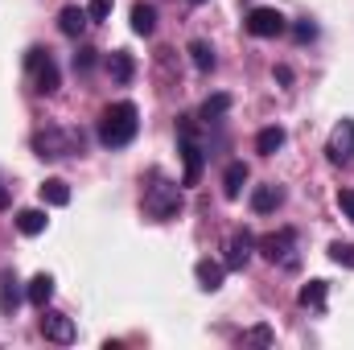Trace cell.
<instances>
[{"instance_id": "obj_1", "label": "cell", "mask_w": 354, "mask_h": 350, "mask_svg": "<svg viewBox=\"0 0 354 350\" xmlns=\"http://www.w3.org/2000/svg\"><path fill=\"white\" fill-rule=\"evenodd\" d=\"M99 145L103 149H124V145H132L136 140V132H140V111H136V103L132 99H120V103H107L103 111H99Z\"/></svg>"}, {"instance_id": "obj_2", "label": "cell", "mask_w": 354, "mask_h": 350, "mask_svg": "<svg viewBox=\"0 0 354 350\" xmlns=\"http://www.w3.org/2000/svg\"><path fill=\"white\" fill-rule=\"evenodd\" d=\"M33 153H37L41 161H62V157H83V132H75V128H58V124H50V128H41V132H33Z\"/></svg>"}, {"instance_id": "obj_3", "label": "cell", "mask_w": 354, "mask_h": 350, "mask_svg": "<svg viewBox=\"0 0 354 350\" xmlns=\"http://www.w3.org/2000/svg\"><path fill=\"white\" fill-rule=\"evenodd\" d=\"M177 149H181V161H185L181 185H198V177L206 169V149H202V140H198L194 116H177Z\"/></svg>"}, {"instance_id": "obj_4", "label": "cell", "mask_w": 354, "mask_h": 350, "mask_svg": "<svg viewBox=\"0 0 354 350\" xmlns=\"http://www.w3.org/2000/svg\"><path fill=\"white\" fill-rule=\"evenodd\" d=\"M181 185H174V181H165V177L153 174V185L145 190V214L149 219H157V223H169V219H177L181 214Z\"/></svg>"}, {"instance_id": "obj_5", "label": "cell", "mask_w": 354, "mask_h": 350, "mask_svg": "<svg viewBox=\"0 0 354 350\" xmlns=\"http://www.w3.org/2000/svg\"><path fill=\"white\" fill-rule=\"evenodd\" d=\"M256 248H260V256H264L268 264L297 268V231H292V227H280V231H272L264 239H256Z\"/></svg>"}, {"instance_id": "obj_6", "label": "cell", "mask_w": 354, "mask_h": 350, "mask_svg": "<svg viewBox=\"0 0 354 350\" xmlns=\"http://www.w3.org/2000/svg\"><path fill=\"white\" fill-rule=\"evenodd\" d=\"M326 157L334 165H351L354 161V120H338V128L326 140Z\"/></svg>"}, {"instance_id": "obj_7", "label": "cell", "mask_w": 354, "mask_h": 350, "mask_svg": "<svg viewBox=\"0 0 354 350\" xmlns=\"http://www.w3.org/2000/svg\"><path fill=\"white\" fill-rule=\"evenodd\" d=\"M243 25H248V33H252V37H280V33L288 29V21H284V17H280L276 8H268V4L252 8Z\"/></svg>"}, {"instance_id": "obj_8", "label": "cell", "mask_w": 354, "mask_h": 350, "mask_svg": "<svg viewBox=\"0 0 354 350\" xmlns=\"http://www.w3.org/2000/svg\"><path fill=\"white\" fill-rule=\"evenodd\" d=\"M41 334H46V342L71 347V342H75V322L62 317V313H46V309H41Z\"/></svg>"}, {"instance_id": "obj_9", "label": "cell", "mask_w": 354, "mask_h": 350, "mask_svg": "<svg viewBox=\"0 0 354 350\" xmlns=\"http://www.w3.org/2000/svg\"><path fill=\"white\" fill-rule=\"evenodd\" d=\"M252 252H256V239H252V231H239L231 243H227V272H243L248 260H252Z\"/></svg>"}, {"instance_id": "obj_10", "label": "cell", "mask_w": 354, "mask_h": 350, "mask_svg": "<svg viewBox=\"0 0 354 350\" xmlns=\"http://www.w3.org/2000/svg\"><path fill=\"white\" fill-rule=\"evenodd\" d=\"M25 301V288L12 272H0V317H17V305Z\"/></svg>"}, {"instance_id": "obj_11", "label": "cell", "mask_w": 354, "mask_h": 350, "mask_svg": "<svg viewBox=\"0 0 354 350\" xmlns=\"http://www.w3.org/2000/svg\"><path fill=\"white\" fill-rule=\"evenodd\" d=\"M194 280H198V288H206V293H218V288H223V280H227V264H218V260H198V264H194Z\"/></svg>"}, {"instance_id": "obj_12", "label": "cell", "mask_w": 354, "mask_h": 350, "mask_svg": "<svg viewBox=\"0 0 354 350\" xmlns=\"http://www.w3.org/2000/svg\"><path fill=\"white\" fill-rule=\"evenodd\" d=\"M107 75H111V83L128 87V83L136 79V58H132L128 50H111V54H107Z\"/></svg>"}, {"instance_id": "obj_13", "label": "cell", "mask_w": 354, "mask_h": 350, "mask_svg": "<svg viewBox=\"0 0 354 350\" xmlns=\"http://www.w3.org/2000/svg\"><path fill=\"white\" fill-rule=\"evenodd\" d=\"M280 206H284V190H280L276 181L252 190V210H256V214H272V210H280Z\"/></svg>"}, {"instance_id": "obj_14", "label": "cell", "mask_w": 354, "mask_h": 350, "mask_svg": "<svg viewBox=\"0 0 354 350\" xmlns=\"http://www.w3.org/2000/svg\"><path fill=\"white\" fill-rule=\"evenodd\" d=\"M50 297H54V276H50V272H37V276L25 284V301H29V305H37V309H46V305H50Z\"/></svg>"}, {"instance_id": "obj_15", "label": "cell", "mask_w": 354, "mask_h": 350, "mask_svg": "<svg viewBox=\"0 0 354 350\" xmlns=\"http://www.w3.org/2000/svg\"><path fill=\"white\" fill-rule=\"evenodd\" d=\"M284 140H288V132L280 124H268V128H260V136H256V153L260 157H276L284 149Z\"/></svg>"}, {"instance_id": "obj_16", "label": "cell", "mask_w": 354, "mask_h": 350, "mask_svg": "<svg viewBox=\"0 0 354 350\" xmlns=\"http://www.w3.org/2000/svg\"><path fill=\"white\" fill-rule=\"evenodd\" d=\"M87 21H91L87 8H79V4H66V8L58 12V29H62L66 37H79V33L87 29Z\"/></svg>"}, {"instance_id": "obj_17", "label": "cell", "mask_w": 354, "mask_h": 350, "mask_svg": "<svg viewBox=\"0 0 354 350\" xmlns=\"http://www.w3.org/2000/svg\"><path fill=\"white\" fill-rule=\"evenodd\" d=\"M248 177H252V169H248L243 161H231V165L223 169V194H227V198H239L243 185H248Z\"/></svg>"}, {"instance_id": "obj_18", "label": "cell", "mask_w": 354, "mask_h": 350, "mask_svg": "<svg viewBox=\"0 0 354 350\" xmlns=\"http://www.w3.org/2000/svg\"><path fill=\"white\" fill-rule=\"evenodd\" d=\"M37 194H41L46 206H66V202H71V185H66L62 177H46V181L37 185Z\"/></svg>"}, {"instance_id": "obj_19", "label": "cell", "mask_w": 354, "mask_h": 350, "mask_svg": "<svg viewBox=\"0 0 354 350\" xmlns=\"http://www.w3.org/2000/svg\"><path fill=\"white\" fill-rule=\"evenodd\" d=\"M326 297H330V284H326V280H309V284H301V293H297V301H301L305 309H326Z\"/></svg>"}, {"instance_id": "obj_20", "label": "cell", "mask_w": 354, "mask_h": 350, "mask_svg": "<svg viewBox=\"0 0 354 350\" xmlns=\"http://www.w3.org/2000/svg\"><path fill=\"white\" fill-rule=\"evenodd\" d=\"M227 111H231V95H227V91L206 95V103H202V120H206V124H218Z\"/></svg>"}, {"instance_id": "obj_21", "label": "cell", "mask_w": 354, "mask_h": 350, "mask_svg": "<svg viewBox=\"0 0 354 350\" xmlns=\"http://www.w3.org/2000/svg\"><path fill=\"white\" fill-rule=\"evenodd\" d=\"M33 75H37V91H41V95H54V91L62 87V75H58V62H54V58H46Z\"/></svg>"}, {"instance_id": "obj_22", "label": "cell", "mask_w": 354, "mask_h": 350, "mask_svg": "<svg viewBox=\"0 0 354 350\" xmlns=\"http://www.w3.org/2000/svg\"><path fill=\"white\" fill-rule=\"evenodd\" d=\"M189 62H194V71H202V75H210L218 58H214V50H210V42H202V37H198V42H189Z\"/></svg>"}, {"instance_id": "obj_23", "label": "cell", "mask_w": 354, "mask_h": 350, "mask_svg": "<svg viewBox=\"0 0 354 350\" xmlns=\"http://www.w3.org/2000/svg\"><path fill=\"white\" fill-rule=\"evenodd\" d=\"M46 223H50V219H46V210H37V206H29V210L17 214V231H21V235H41Z\"/></svg>"}, {"instance_id": "obj_24", "label": "cell", "mask_w": 354, "mask_h": 350, "mask_svg": "<svg viewBox=\"0 0 354 350\" xmlns=\"http://www.w3.org/2000/svg\"><path fill=\"white\" fill-rule=\"evenodd\" d=\"M153 29H157V8H153V4H136V8H132V33L149 37Z\"/></svg>"}, {"instance_id": "obj_25", "label": "cell", "mask_w": 354, "mask_h": 350, "mask_svg": "<svg viewBox=\"0 0 354 350\" xmlns=\"http://www.w3.org/2000/svg\"><path fill=\"white\" fill-rule=\"evenodd\" d=\"M95 62H99V50H91V46L75 50V75H91V71H95Z\"/></svg>"}, {"instance_id": "obj_26", "label": "cell", "mask_w": 354, "mask_h": 350, "mask_svg": "<svg viewBox=\"0 0 354 350\" xmlns=\"http://www.w3.org/2000/svg\"><path fill=\"white\" fill-rule=\"evenodd\" d=\"M330 260L342 264V268H354V243H342V239H334V243H330Z\"/></svg>"}, {"instance_id": "obj_27", "label": "cell", "mask_w": 354, "mask_h": 350, "mask_svg": "<svg viewBox=\"0 0 354 350\" xmlns=\"http://www.w3.org/2000/svg\"><path fill=\"white\" fill-rule=\"evenodd\" d=\"M292 37H297V42H301V46H309V42H313V37H317V25H313V21H309V17H301V21H297V25H292Z\"/></svg>"}, {"instance_id": "obj_28", "label": "cell", "mask_w": 354, "mask_h": 350, "mask_svg": "<svg viewBox=\"0 0 354 350\" xmlns=\"http://www.w3.org/2000/svg\"><path fill=\"white\" fill-rule=\"evenodd\" d=\"M111 4H115V0H91L87 17H91V21H107V17H111Z\"/></svg>"}, {"instance_id": "obj_29", "label": "cell", "mask_w": 354, "mask_h": 350, "mask_svg": "<svg viewBox=\"0 0 354 350\" xmlns=\"http://www.w3.org/2000/svg\"><path fill=\"white\" fill-rule=\"evenodd\" d=\"M243 342H256V347H268V342H272V330H268V326H256V330H248V334H243Z\"/></svg>"}, {"instance_id": "obj_30", "label": "cell", "mask_w": 354, "mask_h": 350, "mask_svg": "<svg viewBox=\"0 0 354 350\" xmlns=\"http://www.w3.org/2000/svg\"><path fill=\"white\" fill-rule=\"evenodd\" d=\"M46 58H50V50H41V46H29V54H25V66H29V71H37Z\"/></svg>"}, {"instance_id": "obj_31", "label": "cell", "mask_w": 354, "mask_h": 350, "mask_svg": "<svg viewBox=\"0 0 354 350\" xmlns=\"http://www.w3.org/2000/svg\"><path fill=\"white\" fill-rule=\"evenodd\" d=\"M338 210L346 219H354V190H338Z\"/></svg>"}, {"instance_id": "obj_32", "label": "cell", "mask_w": 354, "mask_h": 350, "mask_svg": "<svg viewBox=\"0 0 354 350\" xmlns=\"http://www.w3.org/2000/svg\"><path fill=\"white\" fill-rule=\"evenodd\" d=\"M272 79H276V83H280V87H288V83H292V71H288V66H284V62H280V66H276V71H272Z\"/></svg>"}, {"instance_id": "obj_33", "label": "cell", "mask_w": 354, "mask_h": 350, "mask_svg": "<svg viewBox=\"0 0 354 350\" xmlns=\"http://www.w3.org/2000/svg\"><path fill=\"white\" fill-rule=\"evenodd\" d=\"M0 210H8V190L0 185Z\"/></svg>"}, {"instance_id": "obj_34", "label": "cell", "mask_w": 354, "mask_h": 350, "mask_svg": "<svg viewBox=\"0 0 354 350\" xmlns=\"http://www.w3.org/2000/svg\"><path fill=\"white\" fill-rule=\"evenodd\" d=\"M189 4H202V0H189Z\"/></svg>"}]
</instances>
